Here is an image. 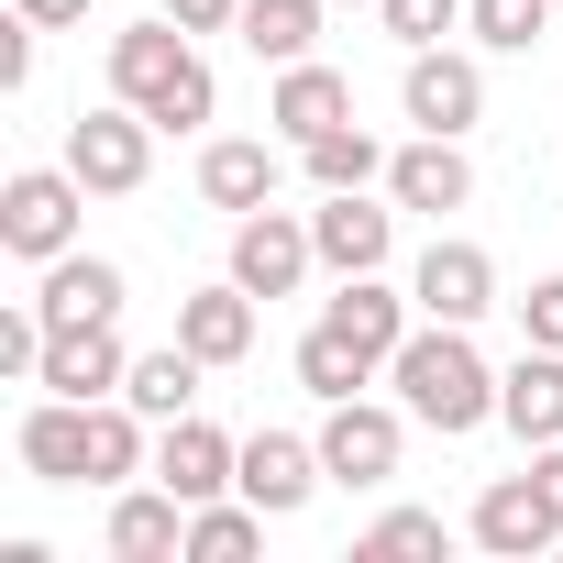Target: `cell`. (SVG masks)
<instances>
[{
    "mask_svg": "<svg viewBox=\"0 0 563 563\" xmlns=\"http://www.w3.org/2000/svg\"><path fill=\"white\" fill-rule=\"evenodd\" d=\"M111 563H188V497L166 475L111 497Z\"/></svg>",
    "mask_w": 563,
    "mask_h": 563,
    "instance_id": "9a60e30c",
    "label": "cell"
},
{
    "mask_svg": "<svg viewBox=\"0 0 563 563\" xmlns=\"http://www.w3.org/2000/svg\"><path fill=\"white\" fill-rule=\"evenodd\" d=\"M552 12H563V0H464V23H475V45H497V56H530Z\"/></svg>",
    "mask_w": 563,
    "mask_h": 563,
    "instance_id": "83f0119b",
    "label": "cell"
},
{
    "mask_svg": "<svg viewBox=\"0 0 563 563\" xmlns=\"http://www.w3.org/2000/svg\"><path fill=\"white\" fill-rule=\"evenodd\" d=\"M155 475H166L188 508H210V497H232V475H243V442H232V431H210L199 409H188V420H155Z\"/></svg>",
    "mask_w": 563,
    "mask_h": 563,
    "instance_id": "8fae6325",
    "label": "cell"
},
{
    "mask_svg": "<svg viewBox=\"0 0 563 563\" xmlns=\"http://www.w3.org/2000/svg\"><path fill=\"white\" fill-rule=\"evenodd\" d=\"M519 343H552L563 354V276H541V288L519 299Z\"/></svg>",
    "mask_w": 563,
    "mask_h": 563,
    "instance_id": "4dcf8cb0",
    "label": "cell"
},
{
    "mask_svg": "<svg viewBox=\"0 0 563 563\" xmlns=\"http://www.w3.org/2000/svg\"><path fill=\"white\" fill-rule=\"evenodd\" d=\"M265 122L288 133V144H310V133L354 122V78H343V67H321V56H299V67H276V100H265Z\"/></svg>",
    "mask_w": 563,
    "mask_h": 563,
    "instance_id": "ac0fdd59",
    "label": "cell"
},
{
    "mask_svg": "<svg viewBox=\"0 0 563 563\" xmlns=\"http://www.w3.org/2000/svg\"><path fill=\"white\" fill-rule=\"evenodd\" d=\"M12 453H23V475H45V486H89V464H100V398H45V409H23Z\"/></svg>",
    "mask_w": 563,
    "mask_h": 563,
    "instance_id": "5b68a950",
    "label": "cell"
},
{
    "mask_svg": "<svg viewBox=\"0 0 563 563\" xmlns=\"http://www.w3.org/2000/svg\"><path fill=\"white\" fill-rule=\"evenodd\" d=\"M122 376H133V354H122L111 321H67V332L45 343V365H34L45 398H122Z\"/></svg>",
    "mask_w": 563,
    "mask_h": 563,
    "instance_id": "4fadbf2b",
    "label": "cell"
},
{
    "mask_svg": "<svg viewBox=\"0 0 563 563\" xmlns=\"http://www.w3.org/2000/svg\"><path fill=\"white\" fill-rule=\"evenodd\" d=\"M67 166H78V188H89V199H133V188L155 177V122H144L133 100L78 111V122H67Z\"/></svg>",
    "mask_w": 563,
    "mask_h": 563,
    "instance_id": "3957f363",
    "label": "cell"
},
{
    "mask_svg": "<svg viewBox=\"0 0 563 563\" xmlns=\"http://www.w3.org/2000/svg\"><path fill=\"white\" fill-rule=\"evenodd\" d=\"M199 199L232 210V221L265 210V199H276V155H265V144H210V155H199Z\"/></svg>",
    "mask_w": 563,
    "mask_h": 563,
    "instance_id": "7402d4cb",
    "label": "cell"
},
{
    "mask_svg": "<svg viewBox=\"0 0 563 563\" xmlns=\"http://www.w3.org/2000/svg\"><path fill=\"white\" fill-rule=\"evenodd\" d=\"M177 343H188L199 365H243V354H254V288H243V276H221V288L177 299Z\"/></svg>",
    "mask_w": 563,
    "mask_h": 563,
    "instance_id": "d6986e66",
    "label": "cell"
},
{
    "mask_svg": "<svg viewBox=\"0 0 563 563\" xmlns=\"http://www.w3.org/2000/svg\"><path fill=\"white\" fill-rule=\"evenodd\" d=\"M299 166H310V188H376V177H387V155H376V133H365V122L310 133V144H299Z\"/></svg>",
    "mask_w": 563,
    "mask_h": 563,
    "instance_id": "d4e9b609",
    "label": "cell"
},
{
    "mask_svg": "<svg viewBox=\"0 0 563 563\" xmlns=\"http://www.w3.org/2000/svg\"><path fill=\"white\" fill-rule=\"evenodd\" d=\"M122 398H133L144 420H188V398H199V354H188V343H155V354H133Z\"/></svg>",
    "mask_w": 563,
    "mask_h": 563,
    "instance_id": "cb8c5ba5",
    "label": "cell"
},
{
    "mask_svg": "<svg viewBox=\"0 0 563 563\" xmlns=\"http://www.w3.org/2000/svg\"><path fill=\"white\" fill-rule=\"evenodd\" d=\"M34 310H45V332H67V321H122V265H111V254H56L45 288H34Z\"/></svg>",
    "mask_w": 563,
    "mask_h": 563,
    "instance_id": "ffe728a7",
    "label": "cell"
},
{
    "mask_svg": "<svg viewBox=\"0 0 563 563\" xmlns=\"http://www.w3.org/2000/svg\"><path fill=\"white\" fill-rule=\"evenodd\" d=\"M398 453H409V420H398V409H376V398H332V420H321V464H332V486H387Z\"/></svg>",
    "mask_w": 563,
    "mask_h": 563,
    "instance_id": "8992f818",
    "label": "cell"
},
{
    "mask_svg": "<svg viewBox=\"0 0 563 563\" xmlns=\"http://www.w3.org/2000/svg\"><path fill=\"white\" fill-rule=\"evenodd\" d=\"M409 299H420V321H486L497 310V265H486V243H431L420 254V276H409Z\"/></svg>",
    "mask_w": 563,
    "mask_h": 563,
    "instance_id": "5bb4252c",
    "label": "cell"
},
{
    "mask_svg": "<svg viewBox=\"0 0 563 563\" xmlns=\"http://www.w3.org/2000/svg\"><path fill=\"white\" fill-rule=\"evenodd\" d=\"M265 519H299L321 486H332V464H321V442H299V431H254L243 442V475H232Z\"/></svg>",
    "mask_w": 563,
    "mask_h": 563,
    "instance_id": "9c48e42d",
    "label": "cell"
},
{
    "mask_svg": "<svg viewBox=\"0 0 563 563\" xmlns=\"http://www.w3.org/2000/svg\"><path fill=\"white\" fill-rule=\"evenodd\" d=\"M265 541V508L232 486V497H210V508H188V563H243Z\"/></svg>",
    "mask_w": 563,
    "mask_h": 563,
    "instance_id": "484cf974",
    "label": "cell"
},
{
    "mask_svg": "<svg viewBox=\"0 0 563 563\" xmlns=\"http://www.w3.org/2000/svg\"><path fill=\"white\" fill-rule=\"evenodd\" d=\"M111 100H133L155 133H199V122L221 111V89H210L188 23H166V12L133 23V34H111Z\"/></svg>",
    "mask_w": 563,
    "mask_h": 563,
    "instance_id": "6da1fadb",
    "label": "cell"
},
{
    "mask_svg": "<svg viewBox=\"0 0 563 563\" xmlns=\"http://www.w3.org/2000/svg\"><path fill=\"white\" fill-rule=\"evenodd\" d=\"M34 34H45V23H23V12L0 23V89H23V78H34Z\"/></svg>",
    "mask_w": 563,
    "mask_h": 563,
    "instance_id": "1f68e13d",
    "label": "cell"
},
{
    "mask_svg": "<svg viewBox=\"0 0 563 563\" xmlns=\"http://www.w3.org/2000/svg\"><path fill=\"white\" fill-rule=\"evenodd\" d=\"M497 563H530V552H552L563 541V508H552V486L541 475H497L486 497H475V519H464Z\"/></svg>",
    "mask_w": 563,
    "mask_h": 563,
    "instance_id": "ba28073f",
    "label": "cell"
},
{
    "mask_svg": "<svg viewBox=\"0 0 563 563\" xmlns=\"http://www.w3.org/2000/svg\"><path fill=\"white\" fill-rule=\"evenodd\" d=\"M166 23H188V34H221V23H243V0H166Z\"/></svg>",
    "mask_w": 563,
    "mask_h": 563,
    "instance_id": "d6a6232c",
    "label": "cell"
},
{
    "mask_svg": "<svg viewBox=\"0 0 563 563\" xmlns=\"http://www.w3.org/2000/svg\"><path fill=\"white\" fill-rule=\"evenodd\" d=\"M497 420L541 453V442H563V354L552 343H519V365L497 376Z\"/></svg>",
    "mask_w": 563,
    "mask_h": 563,
    "instance_id": "e0dca14e",
    "label": "cell"
},
{
    "mask_svg": "<svg viewBox=\"0 0 563 563\" xmlns=\"http://www.w3.org/2000/svg\"><path fill=\"white\" fill-rule=\"evenodd\" d=\"M398 111H409L420 133H475V111H486V78H475V56H453V45H420V56H409V78H398Z\"/></svg>",
    "mask_w": 563,
    "mask_h": 563,
    "instance_id": "30bf717a",
    "label": "cell"
},
{
    "mask_svg": "<svg viewBox=\"0 0 563 563\" xmlns=\"http://www.w3.org/2000/svg\"><path fill=\"white\" fill-rule=\"evenodd\" d=\"M12 12H23V23H45V34H56V23H89V0H12Z\"/></svg>",
    "mask_w": 563,
    "mask_h": 563,
    "instance_id": "836d02e7",
    "label": "cell"
},
{
    "mask_svg": "<svg viewBox=\"0 0 563 563\" xmlns=\"http://www.w3.org/2000/svg\"><path fill=\"white\" fill-rule=\"evenodd\" d=\"M376 12H387V34L420 56V45H442V34L464 23V0H376Z\"/></svg>",
    "mask_w": 563,
    "mask_h": 563,
    "instance_id": "f546056e",
    "label": "cell"
},
{
    "mask_svg": "<svg viewBox=\"0 0 563 563\" xmlns=\"http://www.w3.org/2000/svg\"><path fill=\"white\" fill-rule=\"evenodd\" d=\"M409 310H420V299H398V288H376V276H343V299H332L321 321H332V332H343V343H354L365 365H387V354L409 343Z\"/></svg>",
    "mask_w": 563,
    "mask_h": 563,
    "instance_id": "44dd1931",
    "label": "cell"
},
{
    "mask_svg": "<svg viewBox=\"0 0 563 563\" xmlns=\"http://www.w3.org/2000/svg\"><path fill=\"white\" fill-rule=\"evenodd\" d=\"M265 67H299L310 45H321V0H243V23H232Z\"/></svg>",
    "mask_w": 563,
    "mask_h": 563,
    "instance_id": "603a6c76",
    "label": "cell"
},
{
    "mask_svg": "<svg viewBox=\"0 0 563 563\" xmlns=\"http://www.w3.org/2000/svg\"><path fill=\"white\" fill-rule=\"evenodd\" d=\"M310 243H321V265H332V276H376V265H387V243H398V210H376L365 188H321Z\"/></svg>",
    "mask_w": 563,
    "mask_h": 563,
    "instance_id": "7c38bea8",
    "label": "cell"
},
{
    "mask_svg": "<svg viewBox=\"0 0 563 563\" xmlns=\"http://www.w3.org/2000/svg\"><path fill=\"white\" fill-rule=\"evenodd\" d=\"M365 376H376V365H365L332 321H310V332H299V387H310V398H354Z\"/></svg>",
    "mask_w": 563,
    "mask_h": 563,
    "instance_id": "4316f807",
    "label": "cell"
},
{
    "mask_svg": "<svg viewBox=\"0 0 563 563\" xmlns=\"http://www.w3.org/2000/svg\"><path fill=\"white\" fill-rule=\"evenodd\" d=\"M78 166H23L12 188H0V243H12L23 265H56V254H78Z\"/></svg>",
    "mask_w": 563,
    "mask_h": 563,
    "instance_id": "277c9868",
    "label": "cell"
},
{
    "mask_svg": "<svg viewBox=\"0 0 563 563\" xmlns=\"http://www.w3.org/2000/svg\"><path fill=\"white\" fill-rule=\"evenodd\" d=\"M310 265H321L310 221H288V210H243V221H232V276H243L254 299H299Z\"/></svg>",
    "mask_w": 563,
    "mask_h": 563,
    "instance_id": "52a82bcc",
    "label": "cell"
},
{
    "mask_svg": "<svg viewBox=\"0 0 563 563\" xmlns=\"http://www.w3.org/2000/svg\"><path fill=\"white\" fill-rule=\"evenodd\" d=\"M387 387H398V409L431 420L442 442L475 431V420H497V376H486V354L464 343V321H420V332L387 354Z\"/></svg>",
    "mask_w": 563,
    "mask_h": 563,
    "instance_id": "7a4b0ae2",
    "label": "cell"
},
{
    "mask_svg": "<svg viewBox=\"0 0 563 563\" xmlns=\"http://www.w3.org/2000/svg\"><path fill=\"white\" fill-rule=\"evenodd\" d=\"M387 199H398V210H431V221H442V210H464V199H475L464 133H420L409 155H387Z\"/></svg>",
    "mask_w": 563,
    "mask_h": 563,
    "instance_id": "2e32d148",
    "label": "cell"
},
{
    "mask_svg": "<svg viewBox=\"0 0 563 563\" xmlns=\"http://www.w3.org/2000/svg\"><path fill=\"white\" fill-rule=\"evenodd\" d=\"M442 541H453V530H442L431 508H387V519L365 530V563H409V552H442Z\"/></svg>",
    "mask_w": 563,
    "mask_h": 563,
    "instance_id": "f1b7e54d",
    "label": "cell"
}]
</instances>
